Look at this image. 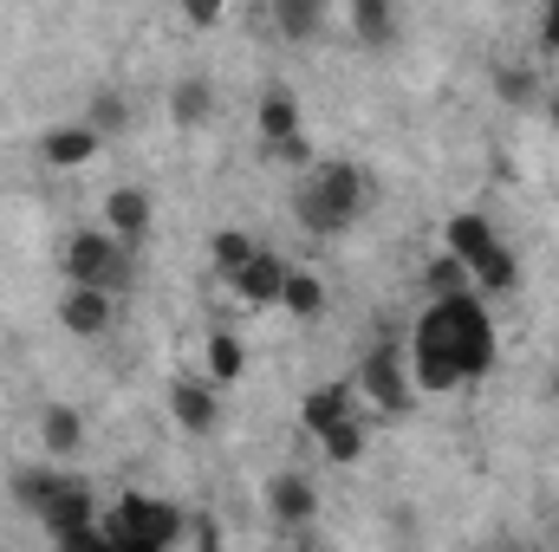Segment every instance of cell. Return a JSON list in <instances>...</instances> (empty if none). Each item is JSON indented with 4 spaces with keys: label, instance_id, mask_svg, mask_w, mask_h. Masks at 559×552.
<instances>
[{
    "label": "cell",
    "instance_id": "8fae6325",
    "mask_svg": "<svg viewBox=\"0 0 559 552\" xmlns=\"http://www.w3.org/2000/svg\"><path fill=\"white\" fill-rule=\"evenodd\" d=\"M59 325L72 338H105L118 325V292H98V286H66L59 292Z\"/></svg>",
    "mask_w": 559,
    "mask_h": 552
},
{
    "label": "cell",
    "instance_id": "7a4b0ae2",
    "mask_svg": "<svg viewBox=\"0 0 559 552\" xmlns=\"http://www.w3.org/2000/svg\"><path fill=\"white\" fill-rule=\"evenodd\" d=\"M365 202H371V182H365V169H358V163H345V156L312 163V169L299 176V189H293V215H299V228H306V235H319V241H325V235L358 228Z\"/></svg>",
    "mask_w": 559,
    "mask_h": 552
},
{
    "label": "cell",
    "instance_id": "7c38bea8",
    "mask_svg": "<svg viewBox=\"0 0 559 552\" xmlns=\"http://www.w3.org/2000/svg\"><path fill=\"white\" fill-rule=\"evenodd\" d=\"M267 514H274L286 533L312 527V520H319V488H312L299 468H280L274 481H267Z\"/></svg>",
    "mask_w": 559,
    "mask_h": 552
},
{
    "label": "cell",
    "instance_id": "cb8c5ba5",
    "mask_svg": "<svg viewBox=\"0 0 559 552\" xmlns=\"http://www.w3.org/2000/svg\"><path fill=\"white\" fill-rule=\"evenodd\" d=\"M325 20H332V13H325V7H312V0H280V7H274L280 39H312Z\"/></svg>",
    "mask_w": 559,
    "mask_h": 552
},
{
    "label": "cell",
    "instance_id": "7402d4cb",
    "mask_svg": "<svg viewBox=\"0 0 559 552\" xmlns=\"http://www.w3.org/2000/svg\"><path fill=\"white\" fill-rule=\"evenodd\" d=\"M254 254H261V241H254L248 228H215V235H209V267H215V279H235Z\"/></svg>",
    "mask_w": 559,
    "mask_h": 552
},
{
    "label": "cell",
    "instance_id": "ac0fdd59",
    "mask_svg": "<svg viewBox=\"0 0 559 552\" xmlns=\"http://www.w3.org/2000/svg\"><path fill=\"white\" fill-rule=\"evenodd\" d=\"M39 448H46V461H72L85 448V416L66 410V404H46L39 410Z\"/></svg>",
    "mask_w": 559,
    "mask_h": 552
},
{
    "label": "cell",
    "instance_id": "5bb4252c",
    "mask_svg": "<svg viewBox=\"0 0 559 552\" xmlns=\"http://www.w3.org/2000/svg\"><path fill=\"white\" fill-rule=\"evenodd\" d=\"M254 131H261V143H267V149H286L293 137H306L293 85H267V92H261V105H254Z\"/></svg>",
    "mask_w": 559,
    "mask_h": 552
},
{
    "label": "cell",
    "instance_id": "d4e9b609",
    "mask_svg": "<svg viewBox=\"0 0 559 552\" xmlns=\"http://www.w3.org/2000/svg\"><path fill=\"white\" fill-rule=\"evenodd\" d=\"M423 292H429V299H455V292H475V286H468V267H462V261L429 254V267H423Z\"/></svg>",
    "mask_w": 559,
    "mask_h": 552
},
{
    "label": "cell",
    "instance_id": "ffe728a7",
    "mask_svg": "<svg viewBox=\"0 0 559 552\" xmlns=\"http://www.w3.org/2000/svg\"><path fill=\"white\" fill-rule=\"evenodd\" d=\"M365 448H371V422H365V410L345 416V422H332V429L319 435V455H325L332 468H358V461H365Z\"/></svg>",
    "mask_w": 559,
    "mask_h": 552
},
{
    "label": "cell",
    "instance_id": "83f0119b",
    "mask_svg": "<svg viewBox=\"0 0 559 552\" xmlns=\"http://www.w3.org/2000/svg\"><path fill=\"white\" fill-rule=\"evenodd\" d=\"M189 533H195V552H222V527L215 520H189Z\"/></svg>",
    "mask_w": 559,
    "mask_h": 552
},
{
    "label": "cell",
    "instance_id": "484cf974",
    "mask_svg": "<svg viewBox=\"0 0 559 552\" xmlns=\"http://www.w3.org/2000/svg\"><path fill=\"white\" fill-rule=\"evenodd\" d=\"M495 92L508 98V105H540L547 92H540V72H527V65H501L495 72Z\"/></svg>",
    "mask_w": 559,
    "mask_h": 552
},
{
    "label": "cell",
    "instance_id": "277c9868",
    "mask_svg": "<svg viewBox=\"0 0 559 552\" xmlns=\"http://www.w3.org/2000/svg\"><path fill=\"white\" fill-rule=\"evenodd\" d=\"M98 533L111 540V552H169L189 520L176 514V501H156V494H118L105 514H98Z\"/></svg>",
    "mask_w": 559,
    "mask_h": 552
},
{
    "label": "cell",
    "instance_id": "6da1fadb",
    "mask_svg": "<svg viewBox=\"0 0 559 552\" xmlns=\"http://www.w3.org/2000/svg\"><path fill=\"white\" fill-rule=\"evenodd\" d=\"M501 358L495 338V312L481 292H455V299H429L404 338V364L417 397H455L468 384H481Z\"/></svg>",
    "mask_w": 559,
    "mask_h": 552
},
{
    "label": "cell",
    "instance_id": "ba28073f",
    "mask_svg": "<svg viewBox=\"0 0 559 552\" xmlns=\"http://www.w3.org/2000/svg\"><path fill=\"white\" fill-rule=\"evenodd\" d=\"M150 221H156V202H150V189H138V182H118L105 195V208H98V228L111 241H124L131 254H138V241L150 235Z\"/></svg>",
    "mask_w": 559,
    "mask_h": 552
},
{
    "label": "cell",
    "instance_id": "5b68a950",
    "mask_svg": "<svg viewBox=\"0 0 559 552\" xmlns=\"http://www.w3.org/2000/svg\"><path fill=\"white\" fill-rule=\"evenodd\" d=\"M59 274H66V286L124 292V286H131V248L111 241L105 228H79V235H66V248H59Z\"/></svg>",
    "mask_w": 559,
    "mask_h": 552
},
{
    "label": "cell",
    "instance_id": "2e32d148",
    "mask_svg": "<svg viewBox=\"0 0 559 552\" xmlns=\"http://www.w3.org/2000/svg\"><path fill=\"white\" fill-rule=\"evenodd\" d=\"M345 416H358V391H352V384H319V391L299 397V422H306L312 442H319L332 422H345Z\"/></svg>",
    "mask_w": 559,
    "mask_h": 552
},
{
    "label": "cell",
    "instance_id": "52a82bcc",
    "mask_svg": "<svg viewBox=\"0 0 559 552\" xmlns=\"http://www.w3.org/2000/svg\"><path fill=\"white\" fill-rule=\"evenodd\" d=\"M169 416H176V429H189V435H215V422H222V391H215L202 371H176V377H169Z\"/></svg>",
    "mask_w": 559,
    "mask_h": 552
},
{
    "label": "cell",
    "instance_id": "9a60e30c",
    "mask_svg": "<svg viewBox=\"0 0 559 552\" xmlns=\"http://www.w3.org/2000/svg\"><path fill=\"white\" fill-rule=\"evenodd\" d=\"M345 26L358 33V46L384 52V46H397V33H404V13H397L391 0H352V7H345Z\"/></svg>",
    "mask_w": 559,
    "mask_h": 552
},
{
    "label": "cell",
    "instance_id": "603a6c76",
    "mask_svg": "<svg viewBox=\"0 0 559 552\" xmlns=\"http://www.w3.org/2000/svg\"><path fill=\"white\" fill-rule=\"evenodd\" d=\"M209 111H215V85L209 79H176L169 85V118L176 124H202Z\"/></svg>",
    "mask_w": 559,
    "mask_h": 552
},
{
    "label": "cell",
    "instance_id": "8992f818",
    "mask_svg": "<svg viewBox=\"0 0 559 552\" xmlns=\"http://www.w3.org/2000/svg\"><path fill=\"white\" fill-rule=\"evenodd\" d=\"M358 410L365 416H411L417 410V384H411V364L397 345H371L358 358Z\"/></svg>",
    "mask_w": 559,
    "mask_h": 552
},
{
    "label": "cell",
    "instance_id": "d6986e66",
    "mask_svg": "<svg viewBox=\"0 0 559 552\" xmlns=\"http://www.w3.org/2000/svg\"><path fill=\"white\" fill-rule=\"evenodd\" d=\"M468 286H475L481 299H508V292L521 286V261H514V248H508V241H495V248L468 267Z\"/></svg>",
    "mask_w": 559,
    "mask_h": 552
},
{
    "label": "cell",
    "instance_id": "e0dca14e",
    "mask_svg": "<svg viewBox=\"0 0 559 552\" xmlns=\"http://www.w3.org/2000/svg\"><path fill=\"white\" fill-rule=\"evenodd\" d=\"M202 377L222 391V384H241L248 377V345L228 332V325H215L209 338H202Z\"/></svg>",
    "mask_w": 559,
    "mask_h": 552
},
{
    "label": "cell",
    "instance_id": "44dd1931",
    "mask_svg": "<svg viewBox=\"0 0 559 552\" xmlns=\"http://www.w3.org/2000/svg\"><path fill=\"white\" fill-rule=\"evenodd\" d=\"M280 312L299 319V325L325 319V279L312 274V267H293V274H286V292H280Z\"/></svg>",
    "mask_w": 559,
    "mask_h": 552
},
{
    "label": "cell",
    "instance_id": "f1b7e54d",
    "mask_svg": "<svg viewBox=\"0 0 559 552\" xmlns=\"http://www.w3.org/2000/svg\"><path fill=\"white\" fill-rule=\"evenodd\" d=\"M540 46H547V52H559V0L540 13Z\"/></svg>",
    "mask_w": 559,
    "mask_h": 552
},
{
    "label": "cell",
    "instance_id": "4fadbf2b",
    "mask_svg": "<svg viewBox=\"0 0 559 552\" xmlns=\"http://www.w3.org/2000/svg\"><path fill=\"white\" fill-rule=\"evenodd\" d=\"M495 241H501V235H495V221H488L481 208H455V215L442 221V254H449V261H462V267H475Z\"/></svg>",
    "mask_w": 559,
    "mask_h": 552
},
{
    "label": "cell",
    "instance_id": "4dcf8cb0",
    "mask_svg": "<svg viewBox=\"0 0 559 552\" xmlns=\"http://www.w3.org/2000/svg\"><path fill=\"white\" fill-rule=\"evenodd\" d=\"M554 397H559V371H554Z\"/></svg>",
    "mask_w": 559,
    "mask_h": 552
},
{
    "label": "cell",
    "instance_id": "9c48e42d",
    "mask_svg": "<svg viewBox=\"0 0 559 552\" xmlns=\"http://www.w3.org/2000/svg\"><path fill=\"white\" fill-rule=\"evenodd\" d=\"M286 274H293V261H280L274 248H261V254H254L241 274L228 279V292H235V305H248V312H280Z\"/></svg>",
    "mask_w": 559,
    "mask_h": 552
},
{
    "label": "cell",
    "instance_id": "3957f363",
    "mask_svg": "<svg viewBox=\"0 0 559 552\" xmlns=\"http://www.w3.org/2000/svg\"><path fill=\"white\" fill-rule=\"evenodd\" d=\"M13 501L52 533V547L59 540H72V533H85V527H98V501H92V488L85 481H72L66 468H20L13 475Z\"/></svg>",
    "mask_w": 559,
    "mask_h": 552
},
{
    "label": "cell",
    "instance_id": "4316f807",
    "mask_svg": "<svg viewBox=\"0 0 559 552\" xmlns=\"http://www.w3.org/2000/svg\"><path fill=\"white\" fill-rule=\"evenodd\" d=\"M124 118H131V111H124L118 98H98V111H92V124H98V131H118Z\"/></svg>",
    "mask_w": 559,
    "mask_h": 552
},
{
    "label": "cell",
    "instance_id": "30bf717a",
    "mask_svg": "<svg viewBox=\"0 0 559 552\" xmlns=\"http://www.w3.org/2000/svg\"><path fill=\"white\" fill-rule=\"evenodd\" d=\"M98 156H105V131H98L92 118L52 124V131L39 137V163H46V169H85V163H98Z\"/></svg>",
    "mask_w": 559,
    "mask_h": 552
},
{
    "label": "cell",
    "instance_id": "f546056e",
    "mask_svg": "<svg viewBox=\"0 0 559 552\" xmlns=\"http://www.w3.org/2000/svg\"><path fill=\"white\" fill-rule=\"evenodd\" d=\"M540 111L554 118V131H559V92H547V98H540Z\"/></svg>",
    "mask_w": 559,
    "mask_h": 552
}]
</instances>
